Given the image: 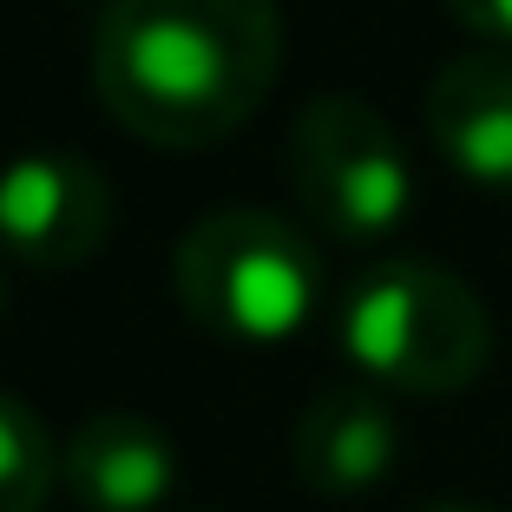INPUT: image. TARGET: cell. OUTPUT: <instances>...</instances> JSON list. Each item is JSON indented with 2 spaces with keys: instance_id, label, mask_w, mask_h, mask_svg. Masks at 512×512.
<instances>
[{
  "instance_id": "52a82bcc",
  "label": "cell",
  "mask_w": 512,
  "mask_h": 512,
  "mask_svg": "<svg viewBox=\"0 0 512 512\" xmlns=\"http://www.w3.org/2000/svg\"><path fill=\"white\" fill-rule=\"evenodd\" d=\"M60 480L79 512H158L178 493V440L151 414L106 407L73 427L60 453Z\"/></svg>"
},
{
  "instance_id": "8992f818",
  "label": "cell",
  "mask_w": 512,
  "mask_h": 512,
  "mask_svg": "<svg viewBox=\"0 0 512 512\" xmlns=\"http://www.w3.org/2000/svg\"><path fill=\"white\" fill-rule=\"evenodd\" d=\"M401 460V421L381 401V388L368 381H342L322 388L316 401L296 414L289 434V467L309 493L322 499H355L368 486H381Z\"/></svg>"
},
{
  "instance_id": "7c38bea8",
  "label": "cell",
  "mask_w": 512,
  "mask_h": 512,
  "mask_svg": "<svg viewBox=\"0 0 512 512\" xmlns=\"http://www.w3.org/2000/svg\"><path fill=\"white\" fill-rule=\"evenodd\" d=\"M0 309H7V289H0Z\"/></svg>"
},
{
  "instance_id": "8fae6325",
  "label": "cell",
  "mask_w": 512,
  "mask_h": 512,
  "mask_svg": "<svg viewBox=\"0 0 512 512\" xmlns=\"http://www.w3.org/2000/svg\"><path fill=\"white\" fill-rule=\"evenodd\" d=\"M421 512H493V506H480V499H434V506H421Z\"/></svg>"
},
{
  "instance_id": "7a4b0ae2",
  "label": "cell",
  "mask_w": 512,
  "mask_h": 512,
  "mask_svg": "<svg viewBox=\"0 0 512 512\" xmlns=\"http://www.w3.org/2000/svg\"><path fill=\"white\" fill-rule=\"evenodd\" d=\"M335 342L394 394H460L493 362V316L467 276L427 256H388L348 283L335 309Z\"/></svg>"
},
{
  "instance_id": "ba28073f",
  "label": "cell",
  "mask_w": 512,
  "mask_h": 512,
  "mask_svg": "<svg viewBox=\"0 0 512 512\" xmlns=\"http://www.w3.org/2000/svg\"><path fill=\"white\" fill-rule=\"evenodd\" d=\"M421 119L434 151L467 184L512 191V53H460L427 79Z\"/></svg>"
},
{
  "instance_id": "277c9868",
  "label": "cell",
  "mask_w": 512,
  "mask_h": 512,
  "mask_svg": "<svg viewBox=\"0 0 512 512\" xmlns=\"http://www.w3.org/2000/svg\"><path fill=\"white\" fill-rule=\"evenodd\" d=\"M289 184L316 230L335 243H381L414 211V171L368 99L355 92H322L289 125Z\"/></svg>"
},
{
  "instance_id": "30bf717a",
  "label": "cell",
  "mask_w": 512,
  "mask_h": 512,
  "mask_svg": "<svg viewBox=\"0 0 512 512\" xmlns=\"http://www.w3.org/2000/svg\"><path fill=\"white\" fill-rule=\"evenodd\" d=\"M453 20L480 40H493L499 53H512V0H447Z\"/></svg>"
},
{
  "instance_id": "3957f363",
  "label": "cell",
  "mask_w": 512,
  "mask_h": 512,
  "mask_svg": "<svg viewBox=\"0 0 512 512\" xmlns=\"http://www.w3.org/2000/svg\"><path fill=\"white\" fill-rule=\"evenodd\" d=\"M171 289L197 329L243 348L289 342L322 309V256L289 217L224 204L178 237Z\"/></svg>"
},
{
  "instance_id": "5b68a950",
  "label": "cell",
  "mask_w": 512,
  "mask_h": 512,
  "mask_svg": "<svg viewBox=\"0 0 512 512\" xmlns=\"http://www.w3.org/2000/svg\"><path fill=\"white\" fill-rule=\"evenodd\" d=\"M112 230V184L86 151H27L0 171V250L27 270H79Z\"/></svg>"
},
{
  "instance_id": "6da1fadb",
  "label": "cell",
  "mask_w": 512,
  "mask_h": 512,
  "mask_svg": "<svg viewBox=\"0 0 512 512\" xmlns=\"http://www.w3.org/2000/svg\"><path fill=\"white\" fill-rule=\"evenodd\" d=\"M283 73L276 0H112L92 33V86L145 145L204 151L263 112Z\"/></svg>"
},
{
  "instance_id": "9c48e42d",
  "label": "cell",
  "mask_w": 512,
  "mask_h": 512,
  "mask_svg": "<svg viewBox=\"0 0 512 512\" xmlns=\"http://www.w3.org/2000/svg\"><path fill=\"white\" fill-rule=\"evenodd\" d=\"M60 486V447L20 394L0 388V512H40Z\"/></svg>"
}]
</instances>
